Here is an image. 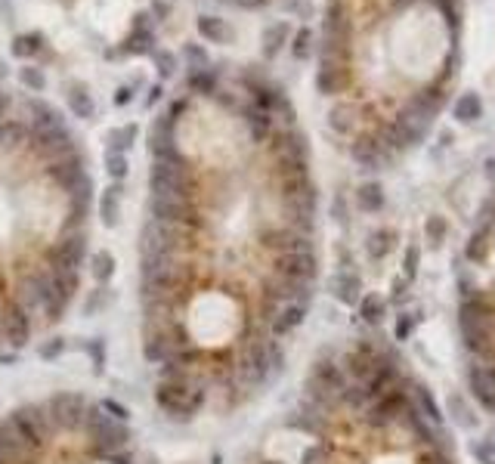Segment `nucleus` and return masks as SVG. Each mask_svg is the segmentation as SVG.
<instances>
[{
    "label": "nucleus",
    "mask_w": 495,
    "mask_h": 464,
    "mask_svg": "<svg viewBox=\"0 0 495 464\" xmlns=\"http://www.w3.org/2000/svg\"><path fill=\"white\" fill-rule=\"evenodd\" d=\"M68 109H72V118L90 121V118L96 115V99H93L90 87L87 84H72L68 87Z\"/></svg>",
    "instance_id": "8"
},
{
    "label": "nucleus",
    "mask_w": 495,
    "mask_h": 464,
    "mask_svg": "<svg viewBox=\"0 0 495 464\" xmlns=\"http://www.w3.org/2000/svg\"><path fill=\"white\" fill-rule=\"evenodd\" d=\"M136 136H140V127H136L133 121L121 124V127H115V130H109V133H105V152L127 155V148L136 142Z\"/></svg>",
    "instance_id": "12"
},
{
    "label": "nucleus",
    "mask_w": 495,
    "mask_h": 464,
    "mask_svg": "<svg viewBox=\"0 0 495 464\" xmlns=\"http://www.w3.org/2000/svg\"><path fill=\"white\" fill-rule=\"evenodd\" d=\"M65 350H68L65 338H50V340H43V344L37 346V356H41L43 362H53V359H59Z\"/></svg>",
    "instance_id": "25"
},
{
    "label": "nucleus",
    "mask_w": 495,
    "mask_h": 464,
    "mask_svg": "<svg viewBox=\"0 0 495 464\" xmlns=\"http://www.w3.org/2000/svg\"><path fill=\"white\" fill-rule=\"evenodd\" d=\"M300 464H338L334 461V449L328 443H309L300 455Z\"/></svg>",
    "instance_id": "20"
},
{
    "label": "nucleus",
    "mask_w": 495,
    "mask_h": 464,
    "mask_svg": "<svg viewBox=\"0 0 495 464\" xmlns=\"http://www.w3.org/2000/svg\"><path fill=\"white\" fill-rule=\"evenodd\" d=\"M84 350L90 353L93 368H96V371H102V365H105V340H102V338H90V340L84 344Z\"/></svg>",
    "instance_id": "29"
},
{
    "label": "nucleus",
    "mask_w": 495,
    "mask_h": 464,
    "mask_svg": "<svg viewBox=\"0 0 495 464\" xmlns=\"http://www.w3.org/2000/svg\"><path fill=\"white\" fill-rule=\"evenodd\" d=\"M455 118L458 121H464V124H474V121H480L483 118V99L476 96V93H461V96L455 99Z\"/></svg>",
    "instance_id": "14"
},
{
    "label": "nucleus",
    "mask_w": 495,
    "mask_h": 464,
    "mask_svg": "<svg viewBox=\"0 0 495 464\" xmlns=\"http://www.w3.org/2000/svg\"><path fill=\"white\" fill-rule=\"evenodd\" d=\"M105 173H109L115 183H124V179H127V173H130L127 155H121V152H105Z\"/></svg>",
    "instance_id": "21"
},
{
    "label": "nucleus",
    "mask_w": 495,
    "mask_h": 464,
    "mask_svg": "<svg viewBox=\"0 0 495 464\" xmlns=\"http://www.w3.org/2000/svg\"><path fill=\"white\" fill-rule=\"evenodd\" d=\"M121 201H124V186L111 183L99 198V220L105 223V229H115L121 223Z\"/></svg>",
    "instance_id": "7"
},
{
    "label": "nucleus",
    "mask_w": 495,
    "mask_h": 464,
    "mask_svg": "<svg viewBox=\"0 0 495 464\" xmlns=\"http://www.w3.org/2000/svg\"><path fill=\"white\" fill-rule=\"evenodd\" d=\"M99 408H102V412H109L111 418H118V421H127L130 418V412L118 399H99Z\"/></svg>",
    "instance_id": "32"
},
{
    "label": "nucleus",
    "mask_w": 495,
    "mask_h": 464,
    "mask_svg": "<svg viewBox=\"0 0 495 464\" xmlns=\"http://www.w3.org/2000/svg\"><path fill=\"white\" fill-rule=\"evenodd\" d=\"M152 12H155V19H167V12H170V0H152Z\"/></svg>",
    "instance_id": "34"
},
{
    "label": "nucleus",
    "mask_w": 495,
    "mask_h": 464,
    "mask_svg": "<svg viewBox=\"0 0 495 464\" xmlns=\"http://www.w3.org/2000/svg\"><path fill=\"white\" fill-rule=\"evenodd\" d=\"M183 56L189 59V71H201V68H208L210 65V59H208V53H204L198 43H186L183 47Z\"/></svg>",
    "instance_id": "26"
},
{
    "label": "nucleus",
    "mask_w": 495,
    "mask_h": 464,
    "mask_svg": "<svg viewBox=\"0 0 495 464\" xmlns=\"http://www.w3.org/2000/svg\"><path fill=\"white\" fill-rule=\"evenodd\" d=\"M334 294L340 297V300H346V303H353L356 300V291H359V278L353 276V272H340L338 276V282H334Z\"/></svg>",
    "instance_id": "23"
},
{
    "label": "nucleus",
    "mask_w": 495,
    "mask_h": 464,
    "mask_svg": "<svg viewBox=\"0 0 495 464\" xmlns=\"http://www.w3.org/2000/svg\"><path fill=\"white\" fill-rule=\"evenodd\" d=\"M412 331H415V319H412V316H408V313L396 316V328H393L396 340H408V338H412Z\"/></svg>",
    "instance_id": "30"
},
{
    "label": "nucleus",
    "mask_w": 495,
    "mask_h": 464,
    "mask_svg": "<svg viewBox=\"0 0 495 464\" xmlns=\"http://www.w3.org/2000/svg\"><path fill=\"white\" fill-rule=\"evenodd\" d=\"M41 49H43V34L28 31V34H16V37H12L10 53L16 56V59H22V62H31L37 53H41Z\"/></svg>",
    "instance_id": "13"
},
{
    "label": "nucleus",
    "mask_w": 495,
    "mask_h": 464,
    "mask_svg": "<svg viewBox=\"0 0 495 464\" xmlns=\"http://www.w3.org/2000/svg\"><path fill=\"white\" fill-rule=\"evenodd\" d=\"M359 313H362L365 322L377 325V322L387 316V300H384L377 291H368V294H362V300H359Z\"/></svg>",
    "instance_id": "18"
},
{
    "label": "nucleus",
    "mask_w": 495,
    "mask_h": 464,
    "mask_svg": "<svg viewBox=\"0 0 495 464\" xmlns=\"http://www.w3.org/2000/svg\"><path fill=\"white\" fill-rule=\"evenodd\" d=\"M356 201H359V208L365 210V214H377V210H384V189H381V183H362L356 189Z\"/></svg>",
    "instance_id": "15"
},
{
    "label": "nucleus",
    "mask_w": 495,
    "mask_h": 464,
    "mask_svg": "<svg viewBox=\"0 0 495 464\" xmlns=\"http://www.w3.org/2000/svg\"><path fill=\"white\" fill-rule=\"evenodd\" d=\"M102 464H136V455L130 449H124V452H115V455H105Z\"/></svg>",
    "instance_id": "33"
},
{
    "label": "nucleus",
    "mask_w": 495,
    "mask_h": 464,
    "mask_svg": "<svg viewBox=\"0 0 495 464\" xmlns=\"http://www.w3.org/2000/svg\"><path fill=\"white\" fill-rule=\"evenodd\" d=\"M424 232H427V239H430L433 245H439V241L446 239V232H449V226H446V220H443V217H427Z\"/></svg>",
    "instance_id": "28"
},
{
    "label": "nucleus",
    "mask_w": 495,
    "mask_h": 464,
    "mask_svg": "<svg viewBox=\"0 0 495 464\" xmlns=\"http://www.w3.org/2000/svg\"><path fill=\"white\" fill-rule=\"evenodd\" d=\"M158 99H161V87H152V90H148V102H146V105L152 109V105L158 102Z\"/></svg>",
    "instance_id": "36"
},
{
    "label": "nucleus",
    "mask_w": 495,
    "mask_h": 464,
    "mask_svg": "<svg viewBox=\"0 0 495 464\" xmlns=\"http://www.w3.org/2000/svg\"><path fill=\"white\" fill-rule=\"evenodd\" d=\"M468 387L474 393V399L480 402V408L495 415V362H476V359H470Z\"/></svg>",
    "instance_id": "3"
},
{
    "label": "nucleus",
    "mask_w": 495,
    "mask_h": 464,
    "mask_svg": "<svg viewBox=\"0 0 495 464\" xmlns=\"http://www.w3.org/2000/svg\"><path fill=\"white\" fill-rule=\"evenodd\" d=\"M393 241H396L393 229H375V232L368 235V241H365V254H368L371 260H384L390 254V247H393Z\"/></svg>",
    "instance_id": "16"
},
{
    "label": "nucleus",
    "mask_w": 495,
    "mask_h": 464,
    "mask_svg": "<svg viewBox=\"0 0 495 464\" xmlns=\"http://www.w3.org/2000/svg\"><path fill=\"white\" fill-rule=\"evenodd\" d=\"M288 43V22H272L263 28V37H260V53L263 59H276L282 53V47Z\"/></svg>",
    "instance_id": "9"
},
{
    "label": "nucleus",
    "mask_w": 495,
    "mask_h": 464,
    "mask_svg": "<svg viewBox=\"0 0 495 464\" xmlns=\"http://www.w3.org/2000/svg\"><path fill=\"white\" fill-rule=\"evenodd\" d=\"M152 62H155V68H158L161 78H170V74L177 71V56H173L170 49H158V47H155L152 49Z\"/></svg>",
    "instance_id": "24"
},
{
    "label": "nucleus",
    "mask_w": 495,
    "mask_h": 464,
    "mask_svg": "<svg viewBox=\"0 0 495 464\" xmlns=\"http://www.w3.org/2000/svg\"><path fill=\"white\" fill-rule=\"evenodd\" d=\"M313 43H316V37H313V28H300L294 34V43H291V53H294V59H309L313 56Z\"/></svg>",
    "instance_id": "22"
},
{
    "label": "nucleus",
    "mask_w": 495,
    "mask_h": 464,
    "mask_svg": "<svg viewBox=\"0 0 495 464\" xmlns=\"http://www.w3.org/2000/svg\"><path fill=\"white\" fill-rule=\"evenodd\" d=\"M6 74H10V68H6V62H0V87H3V80H6Z\"/></svg>",
    "instance_id": "37"
},
{
    "label": "nucleus",
    "mask_w": 495,
    "mask_h": 464,
    "mask_svg": "<svg viewBox=\"0 0 495 464\" xmlns=\"http://www.w3.org/2000/svg\"><path fill=\"white\" fill-rule=\"evenodd\" d=\"M418 263H421V247L418 245H408L406 247V257H402V276L415 278V276H418Z\"/></svg>",
    "instance_id": "27"
},
{
    "label": "nucleus",
    "mask_w": 495,
    "mask_h": 464,
    "mask_svg": "<svg viewBox=\"0 0 495 464\" xmlns=\"http://www.w3.org/2000/svg\"><path fill=\"white\" fill-rule=\"evenodd\" d=\"M346 84V74H344V65H319V71H316V90L322 93V96H334V93H340Z\"/></svg>",
    "instance_id": "11"
},
{
    "label": "nucleus",
    "mask_w": 495,
    "mask_h": 464,
    "mask_svg": "<svg viewBox=\"0 0 495 464\" xmlns=\"http://www.w3.org/2000/svg\"><path fill=\"white\" fill-rule=\"evenodd\" d=\"M19 84H22L25 93H43L47 90V74H43V68L25 62V65L19 68Z\"/></svg>",
    "instance_id": "19"
},
{
    "label": "nucleus",
    "mask_w": 495,
    "mask_h": 464,
    "mask_svg": "<svg viewBox=\"0 0 495 464\" xmlns=\"http://www.w3.org/2000/svg\"><path fill=\"white\" fill-rule=\"evenodd\" d=\"M195 28L208 43H229L232 41V28H229V22L220 16H198Z\"/></svg>",
    "instance_id": "10"
},
{
    "label": "nucleus",
    "mask_w": 495,
    "mask_h": 464,
    "mask_svg": "<svg viewBox=\"0 0 495 464\" xmlns=\"http://www.w3.org/2000/svg\"><path fill=\"white\" fill-rule=\"evenodd\" d=\"M257 464H285V461H276V458H263V461H257Z\"/></svg>",
    "instance_id": "38"
},
{
    "label": "nucleus",
    "mask_w": 495,
    "mask_h": 464,
    "mask_svg": "<svg viewBox=\"0 0 495 464\" xmlns=\"http://www.w3.org/2000/svg\"><path fill=\"white\" fill-rule=\"evenodd\" d=\"M210 399L208 387H179V384L155 381V406L170 421H192Z\"/></svg>",
    "instance_id": "1"
},
{
    "label": "nucleus",
    "mask_w": 495,
    "mask_h": 464,
    "mask_svg": "<svg viewBox=\"0 0 495 464\" xmlns=\"http://www.w3.org/2000/svg\"><path fill=\"white\" fill-rule=\"evenodd\" d=\"M350 158L356 161L362 170H384V167L393 161V152H390L381 140H375V136H359L350 146Z\"/></svg>",
    "instance_id": "4"
},
{
    "label": "nucleus",
    "mask_w": 495,
    "mask_h": 464,
    "mask_svg": "<svg viewBox=\"0 0 495 464\" xmlns=\"http://www.w3.org/2000/svg\"><path fill=\"white\" fill-rule=\"evenodd\" d=\"M87 408H90V402L78 390H56V393L47 396L50 424L56 427L59 437H78L80 427H84Z\"/></svg>",
    "instance_id": "2"
},
{
    "label": "nucleus",
    "mask_w": 495,
    "mask_h": 464,
    "mask_svg": "<svg viewBox=\"0 0 495 464\" xmlns=\"http://www.w3.org/2000/svg\"><path fill=\"white\" fill-rule=\"evenodd\" d=\"M102 303H105V285H99V288H93L90 294H87V300H84V313H87V316H93L99 307H102Z\"/></svg>",
    "instance_id": "31"
},
{
    "label": "nucleus",
    "mask_w": 495,
    "mask_h": 464,
    "mask_svg": "<svg viewBox=\"0 0 495 464\" xmlns=\"http://www.w3.org/2000/svg\"><path fill=\"white\" fill-rule=\"evenodd\" d=\"M130 99H133V87H121V90H118V96H115V105H127Z\"/></svg>",
    "instance_id": "35"
},
{
    "label": "nucleus",
    "mask_w": 495,
    "mask_h": 464,
    "mask_svg": "<svg viewBox=\"0 0 495 464\" xmlns=\"http://www.w3.org/2000/svg\"><path fill=\"white\" fill-rule=\"evenodd\" d=\"M356 124H359V109L353 102H346V99H338L331 105V111H328V127L338 136H350L356 130Z\"/></svg>",
    "instance_id": "6"
},
{
    "label": "nucleus",
    "mask_w": 495,
    "mask_h": 464,
    "mask_svg": "<svg viewBox=\"0 0 495 464\" xmlns=\"http://www.w3.org/2000/svg\"><path fill=\"white\" fill-rule=\"evenodd\" d=\"M322 28H325V41L346 43V37H350V19H346V10H344L340 0H331V3H328Z\"/></svg>",
    "instance_id": "5"
},
{
    "label": "nucleus",
    "mask_w": 495,
    "mask_h": 464,
    "mask_svg": "<svg viewBox=\"0 0 495 464\" xmlns=\"http://www.w3.org/2000/svg\"><path fill=\"white\" fill-rule=\"evenodd\" d=\"M87 263H90V276L96 278V285L111 282V276H115V254L111 251H96Z\"/></svg>",
    "instance_id": "17"
}]
</instances>
